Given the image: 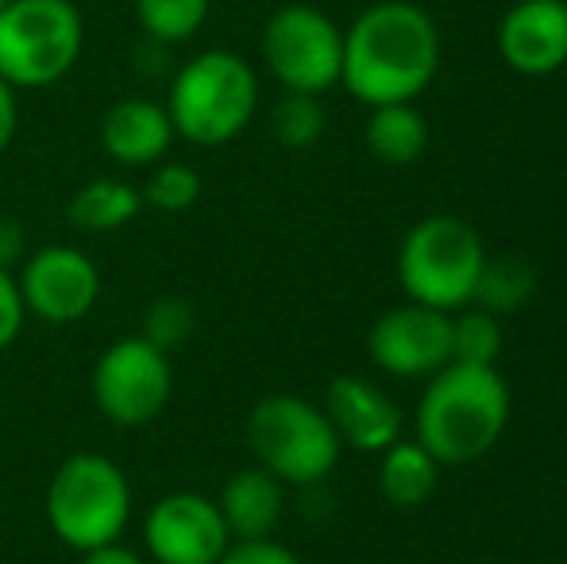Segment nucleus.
<instances>
[{"label": "nucleus", "instance_id": "obj_1", "mask_svg": "<svg viewBox=\"0 0 567 564\" xmlns=\"http://www.w3.org/2000/svg\"><path fill=\"white\" fill-rule=\"evenodd\" d=\"M441 70V28L413 0H379L343 31L340 85L367 109L417 101Z\"/></svg>", "mask_w": 567, "mask_h": 564}, {"label": "nucleus", "instance_id": "obj_2", "mask_svg": "<svg viewBox=\"0 0 567 564\" xmlns=\"http://www.w3.org/2000/svg\"><path fill=\"white\" fill-rule=\"evenodd\" d=\"M509 387L494 368L444 363L417 402V441L436 464H471L506 433Z\"/></svg>", "mask_w": 567, "mask_h": 564}, {"label": "nucleus", "instance_id": "obj_3", "mask_svg": "<svg viewBox=\"0 0 567 564\" xmlns=\"http://www.w3.org/2000/svg\"><path fill=\"white\" fill-rule=\"evenodd\" d=\"M259 109V74L236 51H202L174 74L166 113L174 132L197 147H220L244 136Z\"/></svg>", "mask_w": 567, "mask_h": 564}, {"label": "nucleus", "instance_id": "obj_4", "mask_svg": "<svg viewBox=\"0 0 567 564\" xmlns=\"http://www.w3.org/2000/svg\"><path fill=\"white\" fill-rule=\"evenodd\" d=\"M132 519V483L116 460L101 452H74L51 475L47 522L54 537L78 553L120 542Z\"/></svg>", "mask_w": 567, "mask_h": 564}, {"label": "nucleus", "instance_id": "obj_5", "mask_svg": "<svg viewBox=\"0 0 567 564\" xmlns=\"http://www.w3.org/2000/svg\"><path fill=\"white\" fill-rule=\"evenodd\" d=\"M85 23L74 0H12L0 8V78L12 90H47L78 66Z\"/></svg>", "mask_w": 567, "mask_h": 564}, {"label": "nucleus", "instance_id": "obj_6", "mask_svg": "<svg viewBox=\"0 0 567 564\" xmlns=\"http://www.w3.org/2000/svg\"><path fill=\"white\" fill-rule=\"evenodd\" d=\"M247 444L259 468L293 488H313L337 468L340 437L329 414L298 394H270L247 414Z\"/></svg>", "mask_w": 567, "mask_h": 564}, {"label": "nucleus", "instance_id": "obj_7", "mask_svg": "<svg viewBox=\"0 0 567 564\" xmlns=\"http://www.w3.org/2000/svg\"><path fill=\"white\" fill-rule=\"evenodd\" d=\"M486 248L478 233L460 217H425L410 228L398 252V279L410 301L429 309L467 306L475 298Z\"/></svg>", "mask_w": 567, "mask_h": 564}, {"label": "nucleus", "instance_id": "obj_8", "mask_svg": "<svg viewBox=\"0 0 567 564\" xmlns=\"http://www.w3.org/2000/svg\"><path fill=\"white\" fill-rule=\"evenodd\" d=\"M270 78L290 93H329L340 85L343 31L329 12L313 4H282L270 12L259 39Z\"/></svg>", "mask_w": 567, "mask_h": 564}, {"label": "nucleus", "instance_id": "obj_9", "mask_svg": "<svg viewBox=\"0 0 567 564\" xmlns=\"http://www.w3.org/2000/svg\"><path fill=\"white\" fill-rule=\"evenodd\" d=\"M174 391L171 352L147 337H120L101 352L93 368V402L120 429L151 425L166 410Z\"/></svg>", "mask_w": 567, "mask_h": 564}, {"label": "nucleus", "instance_id": "obj_10", "mask_svg": "<svg viewBox=\"0 0 567 564\" xmlns=\"http://www.w3.org/2000/svg\"><path fill=\"white\" fill-rule=\"evenodd\" d=\"M16 286H20L23 309L39 321L74 325L97 306L101 271L74 244H47L23 259Z\"/></svg>", "mask_w": 567, "mask_h": 564}, {"label": "nucleus", "instance_id": "obj_11", "mask_svg": "<svg viewBox=\"0 0 567 564\" xmlns=\"http://www.w3.org/2000/svg\"><path fill=\"white\" fill-rule=\"evenodd\" d=\"M143 545L155 564H217L231 534L217 499L202 491H171L143 519Z\"/></svg>", "mask_w": 567, "mask_h": 564}, {"label": "nucleus", "instance_id": "obj_12", "mask_svg": "<svg viewBox=\"0 0 567 564\" xmlns=\"http://www.w3.org/2000/svg\"><path fill=\"white\" fill-rule=\"evenodd\" d=\"M367 348H371V360L390 376H436L444 363H452V317L444 309L410 301L374 321Z\"/></svg>", "mask_w": 567, "mask_h": 564}, {"label": "nucleus", "instance_id": "obj_13", "mask_svg": "<svg viewBox=\"0 0 567 564\" xmlns=\"http://www.w3.org/2000/svg\"><path fill=\"white\" fill-rule=\"evenodd\" d=\"M498 54L514 74L548 78L567 66V0H514L498 23Z\"/></svg>", "mask_w": 567, "mask_h": 564}, {"label": "nucleus", "instance_id": "obj_14", "mask_svg": "<svg viewBox=\"0 0 567 564\" xmlns=\"http://www.w3.org/2000/svg\"><path fill=\"white\" fill-rule=\"evenodd\" d=\"M324 414L337 429L340 444L359 452H382L402 433V410L374 383L359 376H337L324 394Z\"/></svg>", "mask_w": 567, "mask_h": 564}, {"label": "nucleus", "instance_id": "obj_15", "mask_svg": "<svg viewBox=\"0 0 567 564\" xmlns=\"http://www.w3.org/2000/svg\"><path fill=\"white\" fill-rule=\"evenodd\" d=\"M174 121L166 105L151 98H124L101 121V147L120 166H155L174 143Z\"/></svg>", "mask_w": 567, "mask_h": 564}, {"label": "nucleus", "instance_id": "obj_16", "mask_svg": "<svg viewBox=\"0 0 567 564\" xmlns=\"http://www.w3.org/2000/svg\"><path fill=\"white\" fill-rule=\"evenodd\" d=\"M282 480L267 472V468H244L225 483L217 506L225 514V526L231 534V542H259V537H270L282 522Z\"/></svg>", "mask_w": 567, "mask_h": 564}, {"label": "nucleus", "instance_id": "obj_17", "mask_svg": "<svg viewBox=\"0 0 567 564\" xmlns=\"http://www.w3.org/2000/svg\"><path fill=\"white\" fill-rule=\"evenodd\" d=\"M436 460L421 441H394L382 449L379 464V491L390 506H421L436 491Z\"/></svg>", "mask_w": 567, "mask_h": 564}, {"label": "nucleus", "instance_id": "obj_18", "mask_svg": "<svg viewBox=\"0 0 567 564\" xmlns=\"http://www.w3.org/2000/svg\"><path fill=\"white\" fill-rule=\"evenodd\" d=\"M367 147L379 163L410 166L429 147V121L413 109V101L379 105L371 109V121H367Z\"/></svg>", "mask_w": 567, "mask_h": 564}, {"label": "nucleus", "instance_id": "obj_19", "mask_svg": "<svg viewBox=\"0 0 567 564\" xmlns=\"http://www.w3.org/2000/svg\"><path fill=\"white\" fill-rule=\"evenodd\" d=\"M143 209V194L120 178H93L70 197L66 217L82 233H116Z\"/></svg>", "mask_w": 567, "mask_h": 564}, {"label": "nucleus", "instance_id": "obj_20", "mask_svg": "<svg viewBox=\"0 0 567 564\" xmlns=\"http://www.w3.org/2000/svg\"><path fill=\"white\" fill-rule=\"evenodd\" d=\"M135 4V20H140L143 35L151 43H186L209 20L213 0H132Z\"/></svg>", "mask_w": 567, "mask_h": 564}, {"label": "nucleus", "instance_id": "obj_21", "mask_svg": "<svg viewBox=\"0 0 567 564\" xmlns=\"http://www.w3.org/2000/svg\"><path fill=\"white\" fill-rule=\"evenodd\" d=\"M270 136L290 151H306L324 136V105L313 93H290L275 101L270 109Z\"/></svg>", "mask_w": 567, "mask_h": 564}, {"label": "nucleus", "instance_id": "obj_22", "mask_svg": "<svg viewBox=\"0 0 567 564\" xmlns=\"http://www.w3.org/2000/svg\"><path fill=\"white\" fill-rule=\"evenodd\" d=\"M533 286V267L522 264V259H486L483 275H478L475 286V298L471 301H483L486 314H506V309H517L529 301Z\"/></svg>", "mask_w": 567, "mask_h": 564}, {"label": "nucleus", "instance_id": "obj_23", "mask_svg": "<svg viewBox=\"0 0 567 564\" xmlns=\"http://www.w3.org/2000/svg\"><path fill=\"white\" fill-rule=\"evenodd\" d=\"M502 352V325L494 314L475 309L452 321V360L455 363H478V368H494Z\"/></svg>", "mask_w": 567, "mask_h": 564}, {"label": "nucleus", "instance_id": "obj_24", "mask_svg": "<svg viewBox=\"0 0 567 564\" xmlns=\"http://www.w3.org/2000/svg\"><path fill=\"white\" fill-rule=\"evenodd\" d=\"M140 194H143V202L158 213H186L189 205L202 197V178H197V171L186 163H163L151 174Z\"/></svg>", "mask_w": 567, "mask_h": 564}, {"label": "nucleus", "instance_id": "obj_25", "mask_svg": "<svg viewBox=\"0 0 567 564\" xmlns=\"http://www.w3.org/2000/svg\"><path fill=\"white\" fill-rule=\"evenodd\" d=\"M194 329H197L194 306H189L186 298H171V294H166V298H155L147 306L140 337H147L151 345H158L163 352H174V348H182L194 337Z\"/></svg>", "mask_w": 567, "mask_h": 564}, {"label": "nucleus", "instance_id": "obj_26", "mask_svg": "<svg viewBox=\"0 0 567 564\" xmlns=\"http://www.w3.org/2000/svg\"><path fill=\"white\" fill-rule=\"evenodd\" d=\"M217 564H301V557L278 545L275 537H259V542H231Z\"/></svg>", "mask_w": 567, "mask_h": 564}, {"label": "nucleus", "instance_id": "obj_27", "mask_svg": "<svg viewBox=\"0 0 567 564\" xmlns=\"http://www.w3.org/2000/svg\"><path fill=\"white\" fill-rule=\"evenodd\" d=\"M23 317H28V309H23L16 275L8 271V267H0V352H4L16 337H20Z\"/></svg>", "mask_w": 567, "mask_h": 564}, {"label": "nucleus", "instance_id": "obj_28", "mask_svg": "<svg viewBox=\"0 0 567 564\" xmlns=\"http://www.w3.org/2000/svg\"><path fill=\"white\" fill-rule=\"evenodd\" d=\"M28 259V236H23V225L12 217H0V267L12 271L16 264Z\"/></svg>", "mask_w": 567, "mask_h": 564}, {"label": "nucleus", "instance_id": "obj_29", "mask_svg": "<svg viewBox=\"0 0 567 564\" xmlns=\"http://www.w3.org/2000/svg\"><path fill=\"white\" fill-rule=\"evenodd\" d=\"M16 129H20V105H16V90L0 78V155L12 147Z\"/></svg>", "mask_w": 567, "mask_h": 564}, {"label": "nucleus", "instance_id": "obj_30", "mask_svg": "<svg viewBox=\"0 0 567 564\" xmlns=\"http://www.w3.org/2000/svg\"><path fill=\"white\" fill-rule=\"evenodd\" d=\"M82 564H147L140 557L135 550H127V545H120V542H109V545H101V550H90V553H82Z\"/></svg>", "mask_w": 567, "mask_h": 564}, {"label": "nucleus", "instance_id": "obj_31", "mask_svg": "<svg viewBox=\"0 0 567 564\" xmlns=\"http://www.w3.org/2000/svg\"><path fill=\"white\" fill-rule=\"evenodd\" d=\"M4 4H12V0H0V8H4Z\"/></svg>", "mask_w": 567, "mask_h": 564}]
</instances>
